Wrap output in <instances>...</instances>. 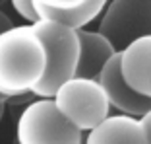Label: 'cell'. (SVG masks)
<instances>
[{"instance_id": "1", "label": "cell", "mask_w": 151, "mask_h": 144, "mask_svg": "<svg viewBox=\"0 0 151 144\" xmlns=\"http://www.w3.org/2000/svg\"><path fill=\"white\" fill-rule=\"evenodd\" d=\"M45 72V49L31 25H12L0 33V94H31Z\"/></svg>"}, {"instance_id": "5", "label": "cell", "mask_w": 151, "mask_h": 144, "mask_svg": "<svg viewBox=\"0 0 151 144\" xmlns=\"http://www.w3.org/2000/svg\"><path fill=\"white\" fill-rule=\"evenodd\" d=\"M122 51L128 43L143 35H151V0H111L101 14L99 29Z\"/></svg>"}, {"instance_id": "7", "label": "cell", "mask_w": 151, "mask_h": 144, "mask_svg": "<svg viewBox=\"0 0 151 144\" xmlns=\"http://www.w3.org/2000/svg\"><path fill=\"white\" fill-rule=\"evenodd\" d=\"M120 72L126 84L151 99V35L134 39L132 43L118 51Z\"/></svg>"}, {"instance_id": "14", "label": "cell", "mask_w": 151, "mask_h": 144, "mask_svg": "<svg viewBox=\"0 0 151 144\" xmlns=\"http://www.w3.org/2000/svg\"><path fill=\"white\" fill-rule=\"evenodd\" d=\"M12 25H14V22L8 18V14H4L2 10H0V33L6 31V29H10Z\"/></svg>"}, {"instance_id": "4", "label": "cell", "mask_w": 151, "mask_h": 144, "mask_svg": "<svg viewBox=\"0 0 151 144\" xmlns=\"http://www.w3.org/2000/svg\"><path fill=\"white\" fill-rule=\"evenodd\" d=\"M83 132L66 121L52 97H37L27 103L16 123L18 144H81Z\"/></svg>"}, {"instance_id": "15", "label": "cell", "mask_w": 151, "mask_h": 144, "mask_svg": "<svg viewBox=\"0 0 151 144\" xmlns=\"http://www.w3.org/2000/svg\"><path fill=\"white\" fill-rule=\"evenodd\" d=\"M6 101H8V97H4V95L0 94V121H2V115H4V105Z\"/></svg>"}, {"instance_id": "16", "label": "cell", "mask_w": 151, "mask_h": 144, "mask_svg": "<svg viewBox=\"0 0 151 144\" xmlns=\"http://www.w3.org/2000/svg\"><path fill=\"white\" fill-rule=\"evenodd\" d=\"M4 2H6V0H0V6H2V4H4Z\"/></svg>"}, {"instance_id": "8", "label": "cell", "mask_w": 151, "mask_h": 144, "mask_svg": "<svg viewBox=\"0 0 151 144\" xmlns=\"http://www.w3.org/2000/svg\"><path fill=\"white\" fill-rule=\"evenodd\" d=\"M81 144H149V140L138 117L114 113L87 131Z\"/></svg>"}, {"instance_id": "11", "label": "cell", "mask_w": 151, "mask_h": 144, "mask_svg": "<svg viewBox=\"0 0 151 144\" xmlns=\"http://www.w3.org/2000/svg\"><path fill=\"white\" fill-rule=\"evenodd\" d=\"M10 4L14 6V10L25 20L27 23H33L39 20L35 10V0H10Z\"/></svg>"}, {"instance_id": "12", "label": "cell", "mask_w": 151, "mask_h": 144, "mask_svg": "<svg viewBox=\"0 0 151 144\" xmlns=\"http://www.w3.org/2000/svg\"><path fill=\"white\" fill-rule=\"evenodd\" d=\"M43 6H49V8H58V10H68V8H74V6H80L81 2L85 0H35Z\"/></svg>"}, {"instance_id": "13", "label": "cell", "mask_w": 151, "mask_h": 144, "mask_svg": "<svg viewBox=\"0 0 151 144\" xmlns=\"http://www.w3.org/2000/svg\"><path fill=\"white\" fill-rule=\"evenodd\" d=\"M139 121H142L143 129H145V135H147V140H149V144H151V107L139 117Z\"/></svg>"}, {"instance_id": "3", "label": "cell", "mask_w": 151, "mask_h": 144, "mask_svg": "<svg viewBox=\"0 0 151 144\" xmlns=\"http://www.w3.org/2000/svg\"><path fill=\"white\" fill-rule=\"evenodd\" d=\"M52 101L64 119L78 131L87 132L109 115L111 105L95 78L72 76L58 86Z\"/></svg>"}, {"instance_id": "10", "label": "cell", "mask_w": 151, "mask_h": 144, "mask_svg": "<svg viewBox=\"0 0 151 144\" xmlns=\"http://www.w3.org/2000/svg\"><path fill=\"white\" fill-rule=\"evenodd\" d=\"M109 0H85L80 6H74V8L68 10H58V8H49V6H43L39 2H35V10L39 20H50V22H58L62 25H68L72 29H85L87 23H91L93 20H97L103 14L105 6H107Z\"/></svg>"}, {"instance_id": "6", "label": "cell", "mask_w": 151, "mask_h": 144, "mask_svg": "<svg viewBox=\"0 0 151 144\" xmlns=\"http://www.w3.org/2000/svg\"><path fill=\"white\" fill-rule=\"evenodd\" d=\"M95 80L101 84L103 92L109 99L111 109L122 115H130V117H142L143 113L151 107V99L143 97L136 90H132L126 80L122 78L120 72V55H112L107 60V64L101 68L99 76Z\"/></svg>"}, {"instance_id": "2", "label": "cell", "mask_w": 151, "mask_h": 144, "mask_svg": "<svg viewBox=\"0 0 151 144\" xmlns=\"http://www.w3.org/2000/svg\"><path fill=\"white\" fill-rule=\"evenodd\" d=\"M29 25L39 35L45 49V72L31 94L37 97H52L58 86L76 76L80 57L78 31L50 20H37Z\"/></svg>"}, {"instance_id": "9", "label": "cell", "mask_w": 151, "mask_h": 144, "mask_svg": "<svg viewBox=\"0 0 151 144\" xmlns=\"http://www.w3.org/2000/svg\"><path fill=\"white\" fill-rule=\"evenodd\" d=\"M78 39H80V57H78L76 76L97 78L107 60L118 51L101 31L78 29Z\"/></svg>"}]
</instances>
